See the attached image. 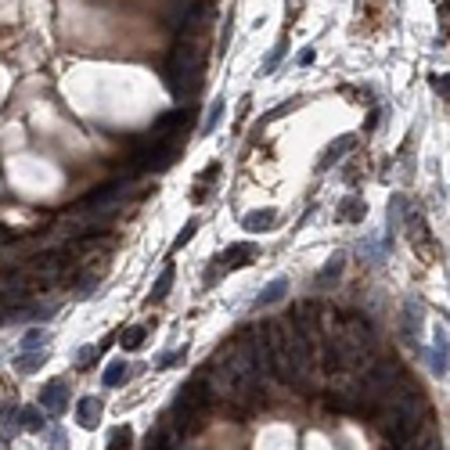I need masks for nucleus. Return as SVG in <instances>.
Here are the masks:
<instances>
[{"mask_svg":"<svg viewBox=\"0 0 450 450\" xmlns=\"http://www.w3.org/2000/svg\"><path fill=\"white\" fill-rule=\"evenodd\" d=\"M378 407H382L378 411V425H382V432L389 436V443L396 450L414 432V425H422L425 418H429V400H425V393L418 389L407 375L382 396Z\"/></svg>","mask_w":450,"mask_h":450,"instance_id":"obj_1","label":"nucleus"},{"mask_svg":"<svg viewBox=\"0 0 450 450\" xmlns=\"http://www.w3.org/2000/svg\"><path fill=\"white\" fill-rule=\"evenodd\" d=\"M202 72H205V40L176 37L170 61H166L170 94L173 98H195L202 90Z\"/></svg>","mask_w":450,"mask_h":450,"instance_id":"obj_2","label":"nucleus"},{"mask_svg":"<svg viewBox=\"0 0 450 450\" xmlns=\"http://www.w3.org/2000/svg\"><path fill=\"white\" fill-rule=\"evenodd\" d=\"M209 411V385L205 378H191L173 404V436H195Z\"/></svg>","mask_w":450,"mask_h":450,"instance_id":"obj_3","label":"nucleus"},{"mask_svg":"<svg viewBox=\"0 0 450 450\" xmlns=\"http://www.w3.org/2000/svg\"><path fill=\"white\" fill-rule=\"evenodd\" d=\"M69 378H51V382H47L43 385V389H40V404H43V411L47 414H65V407H69Z\"/></svg>","mask_w":450,"mask_h":450,"instance_id":"obj_4","label":"nucleus"},{"mask_svg":"<svg viewBox=\"0 0 450 450\" xmlns=\"http://www.w3.org/2000/svg\"><path fill=\"white\" fill-rule=\"evenodd\" d=\"M191 116L195 112L191 108H176V112H166V116H158L155 126H152V137H176L181 130H187L191 126Z\"/></svg>","mask_w":450,"mask_h":450,"instance_id":"obj_5","label":"nucleus"},{"mask_svg":"<svg viewBox=\"0 0 450 450\" xmlns=\"http://www.w3.org/2000/svg\"><path fill=\"white\" fill-rule=\"evenodd\" d=\"M400 450H440V432L432 425V418H425L422 425H414V432L400 443Z\"/></svg>","mask_w":450,"mask_h":450,"instance_id":"obj_6","label":"nucleus"},{"mask_svg":"<svg viewBox=\"0 0 450 450\" xmlns=\"http://www.w3.org/2000/svg\"><path fill=\"white\" fill-rule=\"evenodd\" d=\"M252 256H256V249H252L249 242H234L223 256H216V260H220L223 270H234V267H249V263H252Z\"/></svg>","mask_w":450,"mask_h":450,"instance_id":"obj_7","label":"nucleus"},{"mask_svg":"<svg viewBox=\"0 0 450 450\" xmlns=\"http://www.w3.org/2000/svg\"><path fill=\"white\" fill-rule=\"evenodd\" d=\"M407 238H411L418 249H432V234H429V227H425L422 209H411V213H407Z\"/></svg>","mask_w":450,"mask_h":450,"instance_id":"obj_8","label":"nucleus"},{"mask_svg":"<svg viewBox=\"0 0 450 450\" xmlns=\"http://www.w3.org/2000/svg\"><path fill=\"white\" fill-rule=\"evenodd\" d=\"M76 422L83 429H98L101 425V400L98 396H83L76 404Z\"/></svg>","mask_w":450,"mask_h":450,"instance_id":"obj_9","label":"nucleus"},{"mask_svg":"<svg viewBox=\"0 0 450 450\" xmlns=\"http://www.w3.org/2000/svg\"><path fill=\"white\" fill-rule=\"evenodd\" d=\"M274 220H278L274 209H252V213L242 216V227H245V231H267Z\"/></svg>","mask_w":450,"mask_h":450,"instance_id":"obj_10","label":"nucleus"},{"mask_svg":"<svg viewBox=\"0 0 450 450\" xmlns=\"http://www.w3.org/2000/svg\"><path fill=\"white\" fill-rule=\"evenodd\" d=\"M130 375H134V367L126 364V360H116V364H108V367H105V378H101V382L108 385V389H119V385L130 378Z\"/></svg>","mask_w":450,"mask_h":450,"instance_id":"obj_11","label":"nucleus"},{"mask_svg":"<svg viewBox=\"0 0 450 450\" xmlns=\"http://www.w3.org/2000/svg\"><path fill=\"white\" fill-rule=\"evenodd\" d=\"M216 181H220V163H209V166L202 170V176H198L195 191H191V198H195V202H202V198H205V191L213 187Z\"/></svg>","mask_w":450,"mask_h":450,"instance_id":"obj_12","label":"nucleus"},{"mask_svg":"<svg viewBox=\"0 0 450 450\" xmlns=\"http://www.w3.org/2000/svg\"><path fill=\"white\" fill-rule=\"evenodd\" d=\"M47 360V353L43 349H22L19 357H14V367H19L22 375H29V371H40V364Z\"/></svg>","mask_w":450,"mask_h":450,"instance_id":"obj_13","label":"nucleus"},{"mask_svg":"<svg viewBox=\"0 0 450 450\" xmlns=\"http://www.w3.org/2000/svg\"><path fill=\"white\" fill-rule=\"evenodd\" d=\"M285 292H288V281L285 278H278V281H270L263 292H260V299H256V310H263V307H270V303H278V299H285Z\"/></svg>","mask_w":450,"mask_h":450,"instance_id":"obj_14","label":"nucleus"},{"mask_svg":"<svg viewBox=\"0 0 450 450\" xmlns=\"http://www.w3.org/2000/svg\"><path fill=\"white\" fill-rule=\"evenodd\" d=\"M364 216H367V205H364L360 195H357V198H346L342 209H339V220H346V223H360Z\"/></svg>","mask_w":450,"mask_h":450,"instance_id":"obj_15","label":"nucleus"},{"mask_svg":"<svg viewBox=\"0 0 450 450\" xmlns=\"http://www.w3.org/2000/svg\"><path fill=\"white\" fill-rule=\"evenodd\" d=\"M349 148H353V137H339V141H335V144H331V148H328L325 155H320V158H317V170H325V166H331V163H335V158H339V155H346Z\"/></svg>","mask_w":450,"mask_h":450,"instance_id":"obj_16","label":"nucleus"},{"mask_svg":"<svg viewBox=\"0 0 450 450\" xmlns=\"http://www.w3.org/2000/svg\"><path fill=\"white\" fill-rule=\"evenodd\" d=\"M173 274H176V270H173V263L163 270V278H158L155 281V288H152V296H148V303H163L166 296H170V285H173Z\"/></svg>","mask_w":450,"mask_h":450,"instance_id":"obj_17","label":"nucleus"},{"mask_svg":"<svg viewBox=\"0 0 450 450\" xmlns=\"http://www.w3.org/2000/svg\"><path fill=\"white\" fill-rule=\"evenodd\" d=\"M130 447H134V429H130V425H119V429H112L108 450H130Z\"/></svg>","mask_w":450,"mask_h":450,"instance_id":"obj_18","label":"nucleus"},{"mask_svg":"<svg viewBox=\"0 0 450 450\" xmlns=\"http://www.w3.org/2000/svg\"><path fill=\"white\" fill-rule=\"evenodd\" d=\"M144 335H148V328L144 325H134V328H123V349H141V342H144Z\"/></svg>","mask_w":450,"mask_h":450,"instance_id":"obj_19","label":"nucleus"},{"mask_svg":"<svg viewBox=\"0 0 450 450\" xmlns=\"http://www.w3.org/2000/svg\"><path fill=\"white\" fill-rule=\"evenodd\" d=\"M285 51H288V40L281 37V40H278V47H274V54H267V61H263V69H260V72H263V76H267V72H274V69L281 65Z\"/></svg>","mask_w":450,"mask_h":450,"instance_id":"obj_20","label":"nucleus"},{"mask_svg":"<svg viewBox=\"0 0 450 450\" xmlns=\"http://www.w3.org/2000/svg\"><path fill=\"white\" fill-rule=\"evenodd\" d=\"M19 425L37 429V432H40V429H43V414H40L37 407H22V411H19Z\"/></svg>","mask_w":450,"mask_h":450,"instance_id":"obj_21","label":"nucleus"},{"mask_svg":"<svg viewBox=\"0 0 450 450\" xmlns=\"http://www.w3.org/2000/svg\"><path fill=\"white\" fill-rule=\"evenodd\" d=\"M220 116H223V98H216L213 108H209V116H205V123H202V134H213L216 126H220Z\"/></svg>","mask_w":450,"mask_h":450,"instance_id":"obj_22","label":"nucleus"},{"mask_svg":"<svg viewBox=\"0 0 450 450\" xmlns=\"http://www.w3.org/2000/svg\"><path fill=\"white\" fill-rule=\"evenodd\" d=\"M47 339H51V335H47L43 328H33V331H29L25 339H22V349H43Z\"/></svg>","mask_w":450,"mask_h":450,"instance_id":"obj_23","label":"nucleus"},{"mask_svg":"<svg viewBox=\"0 0 450 450\" xmlns=\"http://www.w3.org/2000/svg\"><path fill=\"white\" fill-rule=\"evenodd\" d=\"M0 425H4L8 432H11V436H14V432H19V407H4V411H0Z\"/></svg>","mask_w":450,"mask_h":450,"instance_id":"obj_24","label":"nucleus"},{"mask_svg":"<svg viewBox=\"0 0 450 450\" xmlns=\"http://www.w3.org/2000/svg\"><path fill=\"white\" fill-rule=\"evenodd\" d=\"M342 263H346L342 256H335V260H331L325 270H320V281H335V278H339V270H342Z\"/></svg>","mask_w":450,"mask_h":450,"instance_id":"obj_25","label":"nucleus"},{"mask_svg":"<svg viewBox=\"0 0 450 450\" xmlns=\"http://www.w3.org/2000/svg\"><path fill=\"white\" fill-rule=\"evenodd\" d=\"M195 231H198V220H187V223H184V231H181V234H176V242H173V249H181V245H187V242H191V234H195Z\"/></svg>","mask_w":450,"mask_h":450,"instance_id":"obj_26","label":"nucleus"},{"mask_svg":"<svg viewBox=\"0 0 450 450\" xmlns=\"http://www.w3.org/2000/svg\"><path fill=\"white\" fill-rule=\"evenodd\" d=\"M94 288H98V278H94V274H90V278H83V281H79V288H76V296H79V299H87V296H94Z\"/></svg>","mask_w":450,"mask_h":450,"instance_id":"obj_27","label":"nucleus"},{"mask_svg":"<svg viewBox=\"0 0 450 450\" xmlns=\"http://www.w3.org/2000/svg\"><path fill=\"white\" fill-rule=\"evenodd\" d=\"M432 87H436V94L447 98V76H432Z\"/></svg>","mask_w":450,"mask_h":450,"instance_id":"obj_28","label":"nucleus"},{"mask_svg":"<svg viewBox=\"0 0 450 450\" xmlns=\"http://www.w3.org/2000/svg\"><path fill=\"white\" fill-rule=\"evenodd\" d=\"M310 61H314V47H303V51H299V65H310Z\"/></svg>","mask_w":450,"mask_h":450,"instance_id":"obj_29","label":"nucleus"}]
</instances>
